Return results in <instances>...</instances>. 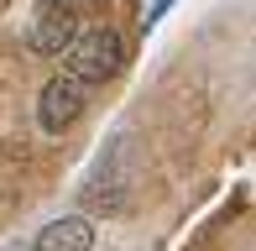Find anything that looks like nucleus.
Returning a JSON list of instances; mask_svg holds the SVG:
<instances>
[{
    "label": "nucleus",
    "mask_w": 256,
    "mask_h": 251,
    "mask_svg": "<svg viewBox=\"0 0 256 251\" xmlns=\"http://www.w3.org/2000/svg\"><path fill=\"white\" fill-rule=\"evenodd\" d=\"M78 199H84L89 210H100V214H115L126 204V173H115V152H104L100 162H94V173L84 178Z\"/></svg>",
    "instance_id": "4"
},
{
    "label": "nucleus",
    "mask_w": 256,
    "mask_h": 251,
    "mask_svg": "<svg viewBox=\"0 0 256 251\" xmlns=\"http://www.w3.org/2000/svg\"><path fill=\"white\" fill-rule=\"evenodd\" d=\"M74 37H78L74 0H37V10H32V21H26V48L37 52V58H63Z\"/></svg>",
    "instance_id": "3"
},
{
    "label": "nucleus",
    "mask_w": 256,
    "mask_h": 251,
    "mask_svg": "<svg viewBox=\"0 0 256 251\" xmlns=\"http://www.w3.org/2000/svg\"><path fill=\"white\" fill-rule=\"evenodd\" d=\"M172 6H178V0H152V10H146V26H157V21H162V16H168V10H172Z\"/></svg>",
    "instance_id": "6"
},
{
    "label": "nucleus",
    "mask_w": 256,
    "mask_h": 251,
    "mask_svg": "<svg viewBox=\"0 0 256 251\" xmlns=\"http://www.w3.org/2000/svg\"><path fill=\"white\" fill-rule=\"evenodd\" d=\"M63 63H68V74H78L84 84H104V78H115L126 68V42H120V32L94 26V32H84V37L68 42Z\"/></svg>",
    "instance_id": "1"
},
{
    "label": "nucleus",
    "mask_w": 256,
    "mask_h": 251,
    "mask_svg": "<svg viewBox=\"0 0 256 251\" xmlns=\"http://www.w3.org/2000/svg\"><path fill=\"white\" fill-rule=\"evenodd\" d=\"M32 251H94V220L89 214H63V220L37 230Z\"/></svg>",
    "instance_id": "5"
},
{
    "label": "nucleus",
    "mask_w": 256,
    "mask_h": 251,
    "mask_svg": "<svg viewBox=\"0 0 256 251\" xmlns=\"http://www.w3.org/2000/svg\"><path fill=\"white\" fill-rule=\"evenodd\" d=\"M89 89L94 84H84L78 74H52L48 84H42V94H37V126L48 136H63L68 126H74L78 116H84V100H89Z\"/></svg>",
    "instance_id": "2"
}]
</instances>
